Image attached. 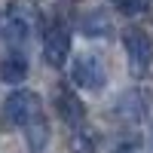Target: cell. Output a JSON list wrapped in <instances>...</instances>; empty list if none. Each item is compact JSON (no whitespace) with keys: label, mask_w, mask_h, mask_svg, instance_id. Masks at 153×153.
<instances>
[{"label":"cell","mask_w":153,"mask_h":153,"mask_svg":"<svg viewBox=\"0 0 153 153\" xmlns=\"http://www.w3.org/2000/svg\"><path fill=\"white\" fill-rule=\"evenodd\" d=\"M123 46H126V58H129V71L135 76H144L153 65V43L141 28H129L123 34Z\"/></svg>","instance_id":"obj_1"},{"label":"cell","mask_w":153,"mask_h":153,"mask_svg":"<svg viewBox=\"0 0 153 153\" xmlns=\"http://www.w3.org/2000/svg\"><path fill=\"white\" fill-rule=\"evenodd\" d=\"M40 110H43V101L37 92H28V89H19L6 98V107H3V117L12 126H31L34 120H40Z\"/></svg>","instance_id":"obj_2"},{"label":"cell","mask_w":153,"mask_h":153,"mask_svg":"<svg viewBox=\"0 0 153 153\" xmlns=\"http://www.w3.org/2000/svg\"><path fill=\"white\" fill-rule=\"evenodd\" d=\"M34 9L28 6V3H22V0H16V3H9L6 6V19H3V31H6V37H9V43H25L31 37V31H34Z\"/></svg>","instance_id":"obj_3"},{"label":"cell","mask_w":153,"mask_h":153,"mask_svg":"<svg viewBox=\"0 0 153 153\" xmlns=\"http://www.w3.org/2000/svg\"><path fill=\"white\" fill-rule=\"evenodd\" d=\"M74 83L80 89H89V92H95L107 83V74H104V65L95 58V55H80L74 61Z\"/></svg>","instance_id":"obj_4"},{"label":"cell","mask_w":153,"mask_h":153,"mask_svg":"<svg viewBox=\"0 0 153 153\" xmlns=\"http://www.w3.org/2000/svg\"><path fill=\"white\" fill-rule=\"evenodd\" d=\"M71 55V37L65 28H49L43 37V58L49 68H61Z\"/></svg>","instance_id":"obj_5"},{"label":"cell","mask_w":153,"mask_h":153,"mask_svg":"<svg viewBox=\"0 0 153 153\" xmlns=\"http://www.w3.org/2000/svg\"><path fill=\"white\" fill-rule=\"evenodd\" d=\"M55 110H58V117L65 120L68 126H80V123L86 120V107H83L80 95H76L74 89H68V86H61V89H58V98H55Z\"/></svg>","instance_id":"obj_6"},{"label":"cell","mask_w":153,"mask_h":153,"mask_svg":"<svg viewBox=\"0 0 153 153\" xmlns=\"http://www.w3.org/2000/svg\"><path fill=\"white\" fill-rule=\"evenodd\" d=\"M117 113L123 120H129V123L144 120V113H147V95L144 92H126L120 98V104H117Z\"/></svg>","instance_id":"obj_7"},{"label":"cell","mask_w":153,"mask_h":153,"mask_svg":"<svg viewBox=\"0 0 153 153\" xmlns=\"http://www.w3.org/2000/svg\"><path fill=\"white\" fill-rule=\"evenodd\" d=\"M0 76H3L9 86L25 83V76H28V61H25V55L22 52H9L3 61H0Z\"/></svg>","instance_id":"obj_8"},{"label":"cell","mask_w":153,"mask_h":153,"mask_svg":"<svg viewBox=\"0 0 153 153\" xmlns=\"http://www.w3.org/2000/svg\"><path fill=\"white\" fill-rule=\"evenodd\" d=\"M80 28H83L89 37H104V34H110V19L104 16V12H89Z\"/></svg>","instance_id":"obj_9"},{"label":"cell","mask_w":153,"mask_h":153,"mask_svg":"<svg viewBox=\"0 0 153 153\" xmlns=\"http://www.w3.org/2000/svg\"><path fill=\"white\" fill-rule=\"evenodd\" d=\"M28 141H31V147H37V150H40V147L49 141V129H46L43 117H40V120H34V123L28 126Z\"/></svg>","instance_id":"obj_10"},{"label":"cell","mask_w":153,"mask_h":153,"mask_svg":"<svg viewBox=\"0 0 153 153\" xmlns=\"http://www.w3.org/2000/svg\"><path fill=\"white\" fill-rule=\"evenodd\" d=\"M113 3H117V9L123 12V16H141V12L150 9L153 0H113Z\"/></svg>","instance_id":"obj_11"},{"label":"cell","mask_w":153,"mask_h":153,"mask_svg":"<svg viewBox=\"0 0 153 153\" xmlns=\"http://www.w3.org/2000/svg\"><path fill=\"white\" fill-rule=\"evenodd\" d=\"M71 150L74 153H95V144H92L89 135H74L71 138Z\"/></svg>","instance_id":"obj_12"},{"label":"cell","mask_w":153,"mask_h":153,"mask_svg":"<svg viewBox=\"0 0 153 153\" xmlns=\"http://www.w3.org/2000/svg\"><path fill=\"white\" fill-rule=\"evenodd\" d=\"M150 144H153V135H150Z\"/></svg>","instance_id":"obj_13"}]
</instances>
